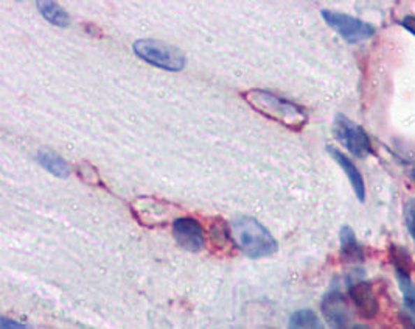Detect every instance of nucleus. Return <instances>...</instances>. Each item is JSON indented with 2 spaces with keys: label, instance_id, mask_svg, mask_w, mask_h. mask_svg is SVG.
I'll list each match as a JSON object with an SVG mask.
<instances>
[{
  "label": "nucleus",
  "instance_id": "nucleus-1",
  "mask_svg": "<svg viewBox=\"0 0 415 329\" xmlns=\"http://www.w3.org/2000/svg\"><path fill=\"white\" fill-rule=\"evenodd\" d=\"M243 99L261 115L293 132H302L308 122V114L302 106L265 89H251L243 92Z\"/></svg>",
  "mask_w": 415,
  "mask_h": 329
},
{
  "label": "nucleus",
  "instance_id": "nucleus-2",
  "mask_svg": "<svg viewBox=\"0 0 415 329\" xmlns=\"http://www.w3.org/2000/svg\"><path fill=\"white\" fill-rule=\"evenodd\" d=\"M233 244L252 259L271 256L277 251V241L254 217H237L231 223Z\"/></svg>",
  "mask_w": 415,
  "mask_h": 329
},
{
  "label": "nucleus",
  "instance_id": "nucleus-3",
  "mask_svg": "<svg viewBox=\"0 0 415 329\" xmlns=\"http://www.w3.org/2000/svg\"><path fill=\"white\" fill-rule=\"evenodd\" d=\"M133 50L145 63L156 66L159 69L179 72L184 69L185 57L175 46L157 39H138L133 46Z\"/></svg>",
  "mask_w": 415,
  "mask_h": 329
},
{
  "label": "nucleus",
  "instance_id": "nucleus-4",
  "mask_svg": "<svg viewBox=\"0 0 415 329\" xmlns=\"http://www.w3.org/2000/svg\"><path fill=\"white\" fill-rule=\"evenodd\" d=\"M321 15L325 22L336 33H339V36H342L349 44L363 43V41H367L375 35V27L372 24L364 22V20L350 15H345V13L322 10Z\"/></svg>",
  "mask_w": 415,
  "mask_h": 329
},
{
  "label": "nucleus",
  "instance_id": "nucleus-5",
  "mask_svg": "<svg viewBox=\"0 0 415 329\" xmlns=\"http://www.w3.org/2000/svg\"><path fill=\"white\" fill-rule=\"evenodd\" d=\"M333 134L339 144L356 158H365L372 153V142L363 127L344 114H337L333 123Z\"/></svg>",
  "mask_w": 415,
  "mask_h": 329
},
{
  "label": "nucleus",
  "instance_id": "nucleus-6",
  "mask_svg": "<svg viewBox=\"0 0 415 329\" xmlns=\"http://www.w3.org/2000/svg\"><path fill=\"white\" fill-rule=\"evenodd\" d=\"M173 236L184 250L198 253L205 245V232L203 225L193 217H179L173 222Z\"/></svg>",
  "mask_w": 415,
  "mask_h": 329
},
{
  "label": "nucleus",
  "instance_id": "nucleus-7",
  "mask_svg": "<svg viewBox=\"0 0 415 329\" xmlns=\"http://www.w3.org/2000/svg\"><path fill=\"white\" fill-rule=\"evenodd\" d=\"M322 312L333 329H347L350 323L349 303L341 292H330L322 300Z\"/></svg>",
  "mask_w": 415,
  "mask_h": 329
},
{
  "label": "nucleus",
  "instance_id": "nucleus-8",
  "mask_svg": "<svg viewBox=\"0 0 415 329\" xmlns=\"http://www.w3.org/2000/svg\"><path fill=\"white\" fill-rule=\"evenodd\" d=\"M350 298L361 317L373 318L378 314V300L373 293L372 286L365 281H359L350 287Z\"/></svg>",
  "mask_w": 415,
  "mask_h": 329
},
{
  "label": "nucleus",
  "instance_id": "nucleus-9",
  "mask_svg": "<svg viewBox=\"0 0 415 329\" xmlns=\"http://www.w3.org/2000/svg\"><path fill=\"white\" fill-rule=\"evenodd\" d=\"M327 150H328V153L333 156V160L339 164V166H341L344 174L347 175L351 188H354L355 194L358 197V200L363 203L365 200V184H364V178H363L361 172H359L358 167L355 166V162L351 161L347 155H344L341 150H337L335 147H328Z\"/></svg>",
  "mask_w": 415,
  "mask_h": 329
},
{
  "label": "nucleus",
  "instance_id": "nucleus-10",
  "mask_svg": "<svg viewBox=\"0 0 415 329\" xmlns=\"http://www.w3.org/2000/svg\"><path fill=\"white\" fill-rule=\"evenodd\" d=\"M395 270H397L398 287L401 293H403L406 315L415 329V283L412 281L409 272H407V269H405V267H395Z\"/></svg>",
  "mask_w": 415,
  "mask_h": 329
},
{
  "label": "nucleus",
  "instance_id": "nucleus-11",
  "mask_svg": "<svg viewBox=\"0 0 415 329\" xmlns=\"http://www.w3.org/2000/svg\"><path fill=\"white\" fill-rule=\"evenodd\" d=\"M36 160L39 161L41 166H43L45 170H48L50 174H53L54 176L67 178L71 175V167H68V164L62 160L59 155L52 152V150L48 148L39 150L36 155Z\"/></svg>",
  "mask_w": 415,
  "mask_h": 329
},
{
  "label": "nucleus",
  "instance_id": "nucleus-12",
  "mask_svg": "<svg viewBox=\"0 0 415 329\" xmlns=\"http://www.w3.org/2000/svg\"><path fill=\"white\" fill-rule=\"evenodd\" d=\"M341 255L347 262H356L363 260L364 253L361 245L356 241V236L350 226H344L341 230Z\"/></svg>",
  "mask_w": 415,
  "mask_h": 329
},
{
  "label": "nucleus",
  "instance_id": "nucleus-13",
  "mask_svg": "<svg viewBox=\"0 0 415 329\" xmlns=\"http://www.w3.org/2000/svg\"><path fill=\"white\" fill-rule=\"evenodd\" d=\"M289 329H323L322 321L314 311L300 309L291 315L289 318Z\"/></svg>",
  "mask_w": 415,
  "mask_h": 329
},
{
  "label": "nucleus",
  "instance_id": "nucleus-14",
  "mask_svg": "<svg viewBox=\"0 0 415 329\" xmlns=\"http://www.w3.org/2000/svg\"><path fill=\"white\" fill-rule=\"evenodd\" d=\"M36 6L41 11V15H43L50 24L57 27H68V24H71V18H68L67 13L62 10L58 4L38 2Z\"/></svg>",
  "mask_w": 415,
  "mask_h": 329
},
{
  "label": "nucleus",
  "instance_id": "nucleus-15",
  "mask_svg": "<svg viewBox=\"0 0 415 329\" xmlns=\"http://www.w3.org/2000/svg\"><path fill=\"white\" fill-rule=\"evenodd\" d=\"M210 239L213 245L217 246V248L221 250H227L231 246L233 237H232V231H231V226L224 223L221 218H217V220H213L212 226H210Z\"/></svg>",
  "mask_w": 415,
  "mask_h": 329
},
{
  "label": "nucleus",
  "instance_id": "nucleus-16",
  "mask_svg": "<svg viewBox=\"0 0 415 329\" xmlns=\"http://www.w3.org/2000/svg\"><path fill=\"white\" fill-rule=\"evenodd\" d=\"M405 220H406L407 231H409L412 241L415 242V198H411V200L406 203Z\"/></svg>",
  "mask_w": 415,
  "mask_h": 329
},
{
  "label": "nucleus",
  "instance_id": "nucleus-17",
  "mask_svg": "<svg viewBox=\"0 0 415 329\" xmlns=\"http://www.w3.org/2000/svg\"><path fill=\"white\" fill-rule=\"evenodd\" d=\"M0 329H30V328L22 325V323H19V321H16V320L3 317L2 321H0Z\"/></svg>",
  "mask_w": 415,
  "mask_h": 329
},
{
  "label": "nucleus",
  "instance_id": "nucleus-18",
  "mask_svg": "<svg viewBox=\"0 0 415 329\" xmlns=\"http://www.w3.org/2000/svg\"><path fill=\"white\" fill-rule=\"evenodd\" d=\"M401 25H403L406 30H409L415 36V16H406L403 20H401Z\"/></svg>",
  "mask_w": 415,
  "mask_h": 329
},
{
  "label": "nucleus",
  "instance_id": "nucleus-19",
  "mask_svg": "<svg viewBox=\"0 0 415 329\" xmlns=\"http://www.w3.org/2000/svg\"><path fill=\"white\" fill-rule=\"evenodd\" d=\"M355 329H367L365 326H355Z\"/></svg>",
  "mask_w": 415,
  "mask_h": 329
}]
</instances>
